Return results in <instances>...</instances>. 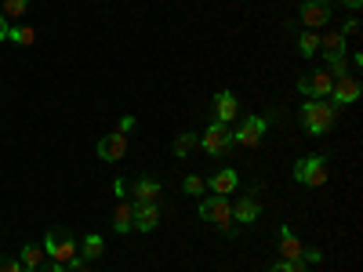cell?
I'll list each match as a JSON object with an SVG mask.
<instances>
[{"mask_svg":"<svg viewBox=\"0 0 363 272\" xmlns=\"http://www.w3.org/2000/svg\"><path fill=\"white\" fill-rule=\"evenodd\" d=\"M335 120H338V106L330 98H309L301 106V128L309 135H327L335 128Z\"/></svg>","mask_w":363,"mask_h":272,"instance_id":"obj_1","label":"cell"},{"mask_svg":"<svg viewBox=\"0 0 363 272\" xmlns=\"http://www.w3.org/2000/svg\"><path fill=\"white\" fill-rule=\"evenodd\" d=\"M44 254H48V261H55V265H73V261L80 258V254H77V239H73L66 229H51V232H48Z\"/></svg>","mask_w":363,"mask_h":272,"instance_id":"obj_2","label":"cell"},{"mask_svg":"<svg viewBox=\"0 0 363 272\" xmlns=\"http://www.w3.org/2000/svg\"><path fill=\"white\" fill-rule=\"evenodd\" d=\"M294 181L306 189H320L327 186V157H301L294 164Z\"/></svg>","mask_w":363,"mask_h":272,"instance_id":"obj_3","label":"cell"},{"mask_svg":"<svg viewBox=\"0 0 363 272\" xmlns=\"http://www.w3.org/2000/svg\"><path fill=\"white\" fill-rule=\"evenodd\" d=\"M200 218L207 222V225H218V229H229L233 232V207H229V200L225 196H207V200H200Z\"/></svg>","mask_w":363,"mask_h":272,"instance_id":"obj_4","label":"cell"},{"mask_svg":"<svg viewBox=\"0 0 363 272\" xmlns=\"http://www.w3.org/2000/svg\"><path fill=\"white\" fill-rule=\"evenodd\" d=\"M200 145H203V153H207V157H222V153H229L236 142H233V131H229L225 124H211V128L203 131Z\"/></svg>","mask_w":363,"mask_h":272,"instance_id":"obj_5","label":"cell"},{"mask_svg":"<svg viewBox=\"0 0 363 272\" xmlns=\"http://www.w3.org/2000/svg\"><path fill=\"white\" fill-rule=\"evenodd\" d=\"M330 87H335V76H330L327 69H313L309 76L298 80V91L306 98H330Z\"/></svg>","mask_w":363,"mask_h":272,"instance_id":"obj_6","label":"cell"},{"mask_svg":"<svg viewBox=\"0 0 363 272\" xmlns=\"http://www.w3.org/2000/svg\"><path fill=\"white\" fill-rule=\"evenodd\" d=\"M265 128H269V124H265V116H244V120H240V131H233V142L255 149V145L262 142Z\"/></svg>","mask_w":363,"mask_h":272,"instance_id":"obj_7","label":"cell"},{"mask_svg":"<svg viewBox=\"0 0 363 272\" xmlns=\"http://www.w3.org/2000/svg\"><path fill=\"white\" fill-rule=\"evenodd\" d=\"M301 22H306V29H320L330 22V4L327 0H301V8H298Z\"/></svg>","mask_w":363,"mask_h":272,"instance_id":"obj_8","label":"cell"},{"mask_svg":"<svg viewBox=\"0 0 363 272\" xmlns=\"http://www.w3.org/2000/svg\"><path fill=\"white\" fill-rule=\"evenodd\" d=\"M128 193L135 196V203H157L164 196L160 181H153V178H131L128 181Z\"/></svg>","mask_w":363,"mask_h":272,"instance_id":"obj_9","label":"cell"},{"mask_svg":"<svg viewBox=\"0 0 363 272\" xmlns=\"http://www.w3.org/2000/svg\"><path fill=\"white\" fill-rule=\"evenodd\" d=\"M99 157L102 160H124L128 157V135L124 131H113V135H106L102 142H99Z\"/></svg>","mask_w":363,"mask_h":272,"instance_id":"obj_10","label":"cell"},{"mask_svg":"<svg viewBox=\"0 0 363 272\" xmlns=\"http://www.w3.org/2000/svg\"><path fill=\"white\" fill-rule=\"evenodd\" d=\"M356 98H359V80L352 73L335 80V87H330V102H335V106H352Z\"/></svg>","mask_w":363,"mask_h":272,"instance_id":"obj_11","label":"cell"},{"mask_svg":"<svg viewBox=\"0 0 363 272\" xmlns=\"http://www.w3.org/2000/svg\"><path fill=\"white\" fill-rule=\"evenodd\" d=\"M240 116V102L233 91H218L215 95V124H233V120Z\"/></svg>","mask_w":363,"mask_h":272,"instance_id":"obj_12","label":"cell"},{"mask_svg":"<svg viewBox=\"0 0 363 272\" xmlns=\"http://www.w3.org/2000/svg\"><path fill=\"white\" fill-rule=\"evenodd\" d=\"M113 229H116L120 236L135 232V200H120V203L113 207Z\"/></svg>","mask_w":363,"mask_h":272,"instance_id":"obj_13","label":"cell"},{"mask_svg":"<svg viewBox=\"0 0 363 272\" xmlns=\"http://www.w3.org/2000/svg\"><path fill=\"white\" fill-rule=\"evenodd\" d=\"M160 225V203H135V229L153 232Z\"/></svg>","mask_w":363,"mask_h":272,"instance_id":"obj_14","label":"cell"},{"mask_svg":"<svg viewBox=\"0 0 363 272\" xmlns=\"http://www.w3.org/2000/svg\"><path fill=\"white\" fill-rule=\"evenodd\" d=\"M233 207V218L240 222V225H251L258 215H262V207H258V200L255 196H240L236 203H229Z\"/></svg>","mask_w":363,"mask_h":272,"instance_id":"obj_15","label":"cell"},{"mask_svg":"<svg viewBox=\"0 0 363 272\" xmlns=\"http://www.w3.org/2000/svg\"><path fill=\"white\" fill-rule=\"evenodd\" d=\"M280 258H284V261H294V258H301V239H298V236H294L287 225L280 229Z\"/></svg>","mask_w":363,"mask_h":272,"instance_id":"obj_16","label":"cell"},{"mask_svg":"<svg viewBox=\"0 0 363 272\" xmlns=\"http://www.w3.org/2000/svg\"><path fill=\"white\" fill-rule=\"evenodd\" d=\"M236 186H240V178H236V171H229V167L211 178V189H215V196H229Z\"/></svg>","mask_w":363,"mask_h":272,"instance_id":"obj_17","label":"cell"},{"mask_svg":"<svg viewBox=\"0 0 363 272\" xmlns=\"http://www.w3.org/2000/svg\"><path fill=\"white\" fill-rule=\"evenodd\" d=\"M40 265H48V254H44V247H33V244H29V247H22V268H26V272H37Z\"/></svg>","mask_w":363,"mask_h":272,"instance_id":"obj_18","label":"cell"},{"mask_svg":"<svg viewBox=\"0 0 363 272\" xmlns=\"http://www.w3.org/2000/svg\"><path fill=\"white\" fill-rule=\"evenodd\" d=\"M102 251H106V239H102L99 232H91V236L84 239V247H80V258H84V261H95V258H102Z\"/></svg>","mask_w":363,"mask_h":272,"instance_id":"obj_19","label":"cell"},{"mask_svg":"<svg viewBox=\"0 0 363 272\" xmlns=\"http://www.w3.org/2000/svg\"><path fill=\"white\" fill-rule=\"evenodd\" d=\"M320 47H323L327 55H335V51L345 55V37L338 33V29H327V33H320Z\"/></svg>","mask_w":363,"mask_h":272,"instance_id":"obj_20","label":"cell"},{"mask_svg":"<svg viewBox=\"0 0 363 272\" xmlns=\"http://www.w3.org/2000/svg\"><path fill=\"white\" fill-rule=\"evenodd\" d=\"M320 51V33L316 29H306V33L298 37V55H306V58H313Z\"/></svg>","mask_w":363,"mask_h":272,"instance_id":"obj_21","label":"cell"},{"mask_svg":"<svg viewBox=\"0 0 363 272\" xmlns=\"http://www.w3.org/2000/svg\"><path fill=\"white\" fill-rule=\"evenodd\" d=\"M327 73L335 76V80L349 76V58H345L342 51H335V55H327Z\"/></svg>","mask_w":363,"mask_h":272,"instance_id":"obj_22","label":"cell"},{"mask_svg":"<svg viewBox=\"0 0 363 272\" xmlns=\"http://www.w3.org/2000/svg\"><path fill=\"white\" fill-rule=\"evenodd\" d=\"M26 11H29V0H0V15H4L8 22L22 18Z\"/></svg>","mask_w":363,"mask_h":272,"instance_id":"obj_23","label":"cell"},{"mask_svg":"<svg viewBox=\"0 0 363 272\" xmlns=\"http://www.w3.org/2000/svg\"><path fill=\"white\" fill-rule=\"evenodd\" d=\"M8 40H15V44H26V47H29V44L37 40V29H33V26H11V29H8Z\"/></svg>","mask_w":363,"mask_h":272,"instance_id":"obj_24","label":"cell"},{"mask_svg":"<svg viewBox=\"0 0 363 272\" xmlns=\"http://www.w3.org/2000/svg\"><path fill=\"white\" fill-rule=\"evenodd\" d=\"M193 145H196V135H189V131L178 135V138H174V157H189Z\"/></svg>","mask_w":363,"mask_h":272,"instance_id":"obj_25","label":"cell"},{"mask_svg":"<svg viewBox=\"0 0 363 272\" xmlns=\"http://www.w3.org/2000/svg\"><path fill=\"white\" fill-rule=\"evenodd\" d=\"M203 189H207V181H203L200 174H189V178H186V193H189V196H200Z\"/></svg>","mask_w":363,"mask_h":272,"instance_id":"obj_26","label":"cell"},{"mask_svg":"<svg viewBox=\"0 0 363 272\" xmlns=\"http://www.w3.org/2000/svg\"><path fill=\"white\" fill-rule=\"evenodd\" d=\"M301 261H306V265H316V261H323V251H316V247H301Z\"/></svg>","mask_w":363,"mask_h":272,"instance_id":"obj_27","label":"cell"},{"mask_svg":"<svg viewBox=\"0 0 363 272\" xmlns=\"http://www.w3.org/2000/svg\"><path fill=\"white\" fill-rule=\"evenodd\" d=\"M342 37H345V40H356V37H359V18L345 22V29H342Z\"/></svg>","mask_w":363,"mask_h":272,"instance_id":"obj_28","label":"cell"},{"mask_svg":"<svg viewBox=\"0 0 363 272\" xmlns=\"http://www.w3.org/2000/svg\"><path fill=\"white\" fill-rule=\"evenodd\" d=\"M131 128H135V116H120V128H116V131H124V135H128Z\"/></svg>","mask_w":363,"mask_h":272,"instance_id":"obj_29","label":"cell"},{"mask_svg":"<svg viewBox=\"0 0 363 272\" xmlns=\"http://www.w3.org/2000/svg\"><path fill=\"white\" fill-rule=\"evenodd\" d=\"M116 196H128V178H116V186H113Z\"/></svg>","mask_w":363,"mask_h":272,"instance_id":"obj_30","label":"cell"},{"mask_svg":"<svg viewBox=\"0 0 363 272\" xmlns=\"http://www.w3.org/2000/svg\"><path fill=\"white\" fill-rule=\"evenodd\" d=\"M269 272H294V268H291V261H284V258H280L277 265H269Z\"/></svg>","mask_w":363,"mask_h":272,"instance_id":"obj_31","label":"cell"},{"mask_svg":"<svg viewBox=\"0 0 363 272\" xmlns=\"http://www.w3.org/2000/svg\"><path fill=\"white\" fill-rule=\"evenodd\" d=\"M37 272H69V268H66V265H55V261H48V265H40Z\"/></svg>","mask_w":363,"mask_h":272,"instance_id":"obj_32","label":"cell"},{"mask_svg":"<svg viewBox=\"0 0 363 272\" xmlns=\"http://www.w3.org/2000/svg\"><path fill=\"white\" fill-rule=\"evenodd\" d=\"M8 29H11V22H8L4 15H0V40H8Z\"/></svg>","mask_w":363,"mask_h":272,"instance_id":"obj_33","label":"cell"},{"mask_svg":"<svg viewBox=\"0 0 363 272\" xmlns=\"http://www.w3.org/2000/svg\"><path fill=\"white\" fill-rule=\"evenodd\" d=\"M342 4H345V8H352V11H359V4H363V0H342Z\"/></svg>","mask_w":363,"mask_h":272,"instance_id":"obj_34","label":"cell"},{"mask_svg":"<svg viewBox=\"0 0 363 272\" xmlns=\"http://www.w3.org/2000/svg\"><path fill=\"white\" fill-rule=\"evenodd\" d=\"M69 272H91V268H87V265H80V258H77V261H73V268H69Z\"/></svg>","mask_w":363,"mask_h":272,"instance_id":"obj_35","label":"cell"},{"mask_svg":"<svg viewBox=\"0 0 363 272\" xmlns=\"http://www.w3.org/2000/svg\"><path fill=\"white\" fill-rule=\"evenodd\" d=\"M0 268H4V258H0Z\"/></svg>","mask_w":363,"mask_h":272,"instance_id":"obj_36","label":"cell"},{"mask_svg":"<svg viewBox=\"0 0 363 272\" xmlns=\"http://www.w3.org/2000/svg\"><path fill=\"white\" fill-rule=\"evenodd\" d=\"M327 4H330V0H327Z\"/></svg>","mask_w":363,"mask_h":272,"instance_id":"obj_37","label":"cell"}]
</instances>
